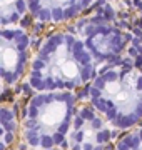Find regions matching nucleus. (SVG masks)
Wrapping results in <instances>:
<instances>
[{
	"label": "nucleus",
	"instance_id": "nucleus-1",
	"mask_svg": "<svg viewBox=\"0 0 142 150\" xmlns=\"http://www.w3.org/2000/svg\"><path fill=\"white\" fill-rule=\"evenodd\" d=\"M94 77L95 60L80 38L65 32L45 38L28 70V83L37 92H72Z\"/></svg>",
	"mask_w": 142,
	"mask_h": 150
},
{
	"label": "nucleus",
	"instance_id": "nucleus-2",
	"mask_svg": "<svg viewBox=\"0 0 142 150\" xmlns=\"http://www.w3.org/2000/svg\"><path fill=\"white\" fill-rule=\"evenodd\" d=\"M89 100L110 127L132 129L142 120V72L119 65L94 77Z\"/></svg>",
	"mask_w": 142,
	"mask_h": 150
},
{
	"label": "nucleus",
	"instance_id": "nucleus-3",
	"mask_svg": "<svg viewBox=\"0 0 142 150\" xmlns=\"http://www.w3.org/2000/svg\"><path fill=\"white\" fill-rule=\"evenodd\" d=\"M75 110L77 97L72 92H38L30 98L23 115V142L35 150L64 145Z\"/></svg>",
	"mask_w": 142,
	"mask_h": 150
},
{
	"label": "nucleus",
	"instance_id": "nucleus-4",
	"mask_svg": "<svg viewBox=\"0 0 142 150\" xmlns=\"http://www.w3.org/2000/svg\"><path fill=\"white\" fill-rule=\"evenodd\" d=\"M112 127L94 107L75 110L65 142L70 150H107L112 140Z\"/></svg>",
	"mask_w": 142,
	"mask_h": 150
},
{
	"label": "nucleus",
	"instance_id": "nucleus-5",
	"mask_svg": "<svg viewBox=\"0 0 142 150\" xmlns=\"http://www.w3.org/2000/svg\"><path fill=\"white\" fill-rule=\"evenodd\" d=\"M30 59V37L22 28H0V80L13 85L25 74Z\"/></svg>",
	"mask_w": 142,
	"mask_h": 150
},
{
	"label": "nucleus",
	"instance_id": "nucleus-6",
	"mask_svg": "<svg viewBox=\"0 0 142 150\" xmlns=\"http://www.w3.org/2000/svg\"><path fill=\"white\" fill-rule=\"evenodd\" d=\"M84 45L95 62H109L119 57L131 40V35L105 20H94L82 25Z\"/></svg>",
	"mask_w": 142,
	"mask_h": 150
},
{
	"label": "nucleus",
	"instance_id": "nucleus-7",
	"mask_svg": "<svg viewBox=\"0 0 142 150\" xmlns=\"http://www.w3.org/2000/svg\"><path fill=\"white\" fill-rule=\"evenodd\" d=\"M32 17L44 23H62L82 13L94 0H25Z\"/></svg>",
	"mask_w": 142,
	"mask_h": 150
},
{
	"label": "nucleus",
	"instance_id": "nucleus-8",
	"mask_svg": "<svg viewBox=\"0 0 142 150\" xmlns=\"http://www.w3.org/2000/svg\"><path fill=\"white\" fill-rule=\"evenodd\" d=\"M27 12L25 0H0V28L13 27Z\"/></svg>",
	"mask_w": 142,
	"mask_h": 150
},
{
	"label": "nucleus",
	"instance_id": "nucleus-9",
	"mask_svg": "<svg viewBox=\"0 0 142 150\" xmlns=\"http://www.w3.org/2000/svg\"><path fill=\"white\" fill-rule=\"evenodd\" d=\"M17 117L15 110L9 107H0V150H7L15 140Z\"/></svg>",
	"mask_w": 142,
	"mask_h": 150
},
{
	"label": "nucleus",
	"instance_id": "nucleus-10",
	"mask_svg": "<svg viewBox=\"0 0 142 150\" xmlns=\"http://www.w3.org/2000/svg\"><path fill=\"white\" fill-rule=\"evenodd\" d=\"M114 150H142V129H136L120 139Z\"/></svg>",
	"mask_w": 142,
	"mask_h": 150
},
{
	"label": "nucleus",
	"instance_id": "nucleus-11",
	"mask_svg": "<svg viewBox=\"0 0 142 150\" xmlns=\"http://www.w3.org/2000/svg\"><path fill=\"white\" fill-rule=\"evenodd\" d=\"M0 93H2V80H0Z\"/></svg>",
	"mask_w": 142,
	"mask_h": 150
}]
</instances>
